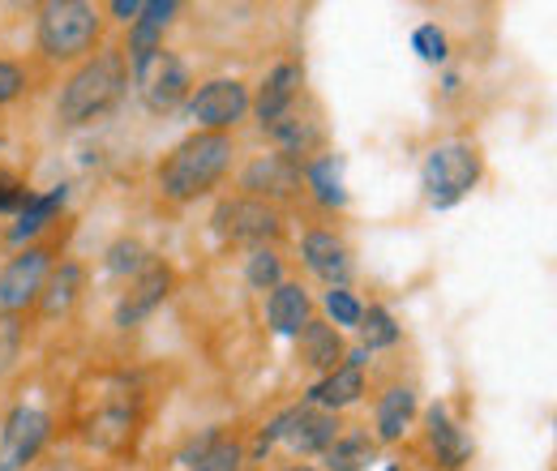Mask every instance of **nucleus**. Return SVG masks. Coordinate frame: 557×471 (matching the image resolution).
Listing matches in <instances>:
<instances>
[{
    "mask_svg": "<svg viewBox=\"0 0 557 471\" xmlns=\"http://www.w3.org/2000/svg\"><path fill=\"white\" fill-rule=\"evenodd\" d=\"M125 95H129V61L116 44H103L95 57L73 65V73L61 82L57 121L65 129H90V125L108 121Z\"/></svg>",
    "mask_w": 557,
    "mask_h": 471,
    "instance_id": "f257e3e1",
    "label": "nucleus"
},
{
    "mask_svg": "<svg viewBox=\"0 0 557 471\" xmlns=\"http://www.w3.org/2000/svg\"><path fill=\"white\" fill-rule=\"evenodd\" d=\"M236 159V141L227 134H194L181 137L154 168V189L159 198L172 206H189L198 198L214 194Z\"/></svg>",
    "mask_w": 557,
    "mask_h": 471,
    "instance_id": "f03ea898",
    "label": "nucleus"
},
{
    "mask_svg": "<svg viewBox=\"0 0 557 471\" xmlns=\"http://www.w3.org/2000/svg\"><path fill=\"white\" fill-rule=\"evenodd\" d=\"M35 48L48 65H82L103 48V9L90 0H48L35 13Z\"/></svg>",
    "mask_w": 557,
    "mask_h": 471,
    "instance_id": "7ed1b4c3",
    "label": "nucleus"
},
{
    "mask_svg": "<svg viewBox=\"0 0 557 471\" xmlns=\"http://www.w3.org/2000/svg\"><path fill=\"white\" fill-rule=\"evenodd\" d=\"M481 181H485V154L472 137H446V141L424 150L420 189H424V202L433 210L459 206Z\"/></svg>",
    "mask_w": 557,
    "mask_h": 471,
    "instance_id": "20e7f679",
    "label": "nucleus"
},
{
    "mask_svg": "<svg viewBox=\"0 0 557 471\" xmlns=\"http://www.w3.org/2000/svg\"><path fill=\"white\" fill-rule=\"evenodd\" d=\"M249 99H253L249 82H240V77H210V82L189 90L181 116H185L198 134L232 137L240 129V121L249 116Z\"/></svg>",
    "mask_w": 557,
    "mask_h": 471,
    "instance_id": "39448f33",
    "label": "nucleus"
},
{
    "mask_svg": "<svg viewBox=\"0 0 557 471\" xmlns=\"http://www.w3.org/2000/svg\"><path fill=\"white\" fill-rule=\"evenodd\" d=\"M129 86L138 90L141 108L150 116H172V112L185 108V99L194 90V73L172 48H159L146 61L129 65Z\"/></svg>",
    "mask_w": 557,
    "mask_h": 471,
    "instance_id": "423d86ee",
    "label": "nucleus"
},
{
    "mask_svg": "<svg viewBox=\"0 0 557 471\" xmlns=\"http://www.w3.org/2000/svg\"><path fill=\"white\" fill-rule=\"evenodd\" d=\"M210 232L232 249H267L283 236V210L267 202H253V198H223L210 210Z\"/></svg>",
    "mask_w": 557,
    "mask_h": 471,
    "instance_id": "0eeeda50",
    "label": "nucleus"
},
{
    "mask_svg": "<svg viewBox=\"0 0 557 471\" xmlns=\"http://www.w3.org/2000/svg\"><path fill=\"white\" fill-rule=\"evenodd\" d=\"M57 267L52 245H26L0 267V322H17L39 305V292Z\"/></svg>",
    "mask_w": 557,
    "mask_h": 471,
    "instance_id": "6e6552de",
    "label": "nucleus"
},
{
    "mask_svg": "<svg viewBox=\"0 0 557 471\" xmlns=\"http://www.w3.org/2000/svg\"><path fill=\"white\" fill-rule=\"evenodd\" d=\"M236 194L240 198H253V202H267V206H287V202H300L305 198V163L287 159V154H253L240 176H236Z\"/></svg>",
    "mask_w": 557,
    "mask_h": 471,
    "instance_id": "1a4fd4ad",
    "label": "nucleus"
},
{
    "mask_svg": "<svg viewBox=\"0 0 557 471\" xmlns=\"http://www.w3.org/2000/svg\"><path fill=\"white\" fill-rule=\"evenodd\" d=\"M52 411L35 404H17L0 424V471H26L52 442Z\"/></svg>",
    "mask_w": 557,
    "mask_h": 471,
    "instance_id": "9d476101",
    "label": "nucleus"
},
{
    "mask_svg": "<svg viewBox=\"0 0 557 471\" xmlns=\"http://www.w3.org/2000/svg\"><path fill=\"white\" fill-rule=\"evenodd\" d=\"M172 287H176V270L168 267L163 258H150V267L141 270L134 283H125V292H121V300L112 309V326L116 331L141 326L154 309H163V300L172 296Z\"/></svg>",
    "mask_w": 557,
    "mask_h": 471,
    "instance_id": "9b49d317",
    "label": "nucleus"
},
{
    "mask_svg": "<svg viewBox=\"0 0 557 471\" xmlns=\"http://www.w3.org/2000/svg\"><path fill=\"white\" fill-rule=\"evenodd\" d=\"M300 267L309 270L326 287H348L351 283V249L335 227H305L300 236Z\"/></svg>",
    "mask_w": 557,
    "mask_h": 471,
    "instance_id": "f8f14e48",
    "label": "nucleus"
},
{
    "mask_svg": "<svg viewBox=\"0 0 557 471\" xmlns=\"http://www.w3.org/2000/svg\"><path fill=\"white\" fill-rule=\"evenodd\" d=\"M300 86H305V65L300 61H278L267 69V77L258 82L253 99H249V112L258 116L262 134L283 121L287 112H296V99H300Z\"/></svg>",
    "mask_w": 557,
    "mask_h": 471,
    "instance_id": "ddd939ff",
    "label": "nucleus"
},
{
    "mask_svg": "<svg viewBox=\"0 0 557 471\" xmlns=\"http://www.w3.org/2000/svg\"><path fill=\"white\" fill-rule=\"evenodd\" d=\"M424 442H429V455H433V463L442 471H463L472 463V455H476L468 429L450 416L446 404L424 407Z\"/></svg>",
    "mask_w": 557,
    "mask_h": 471,
    "instance_id": "4468645a",
    "label": "nucleus"
},
{
    "mask_svg": "<svg viewBox=\"0 0 557 471\" xmlns=\"http://www.w3.org/2000/svg\"><path fill=\"white\" fill-rule=\"evenodd\" d=\"M339 433H344V424H339L335 411H318V407H309V404H296L278 446H287V455H300V459H322V450H326Z\"/></svg>",
    "mask_w": 557,
    "mask_h": 471,
    "instance_id": "2eb2a0df",
    "label": "nucleus"
},
{
    "mask_svg": "<svg viewBox=\"0 0 557 471\" xmlns=\"http://www.w3.org/2000/svg\"><path fill=\"white\" fill-rule=\"evenodd\" d=\"M65 206H70V185H52V189H44V194H30L26 206L13 214V223L4 227V240H9L13 249L39 245V236L65 214Z\"/></svg>",
    "mask_w": 557,
    "mask_h": 471,
    "instance_id": "dca6fc26",
    "label": "nucleus"
},
{
    "mask_svg": "<svg viewBox=\"0 0 557 471\" xmlns=\"http://www.w3.org/2000/svg\"><path fill=\"white\" fill-rule=\"evenodd\" d=\"M134 433H138V407L129 404H103L95 416H86V424H82V442L90 450H103V455L129 450Z\"/></svg>",
    "mask_w": 557,
    "mask_h": 471,
    "instance_id": "f3484780",
    "label": "nucleus"
},
{
    "mask_svg": "<svg viewBox=\"0 0 557 471\" xmlns=\"http://www.w3.org/2000/svg\"><path fill=\"white\" fill-rule=\"evenodd\" d=\"M313 322V296L305 283L283 278L275 292H267V331L275 338H296Z\"/></svg>",
    "mask_w": 557,
    "mask_h": 471,
    "instance_id": "a211bd4d",
    "label": "nucleus"
},
{
    "mask_svg": "<svg viewBox=\"0 0 557 471\" xmlns=\"http://www.w3.org/2000/svg\"><path fill=\"white\" fill-rule=\"evenodd\" d=\"M82 296H86V267L77 258H61L52 267V274H48L35 309H39L44 322H61V318H70L73 309L82 305Z\"/></svg>",
    "mask_w": 557,
    "mask_h": 471,
    "instance_id": "6ab92c4d",
    "label": "nucleus"
},
{
    "mask_svg": "<svg viewBox=\"0 0 557 471\" xmlns=\"http://www.w3.org/2000/svg\"><path fill=\"white\" fill-rule=\"evenodd\" d=\"M417 416H420V399L412 386H386L377 395V404H373V433L369 437L377 446H395L417 424Z\"/></svg>",
    "mask_w": 557,
    "mask_h": 471,
    "instance_id": "aec40b11",
    "label": "nucleus"
},
{
    "mask_svg": "<svg viewBox=\"0 0 557 471\" xmlns=\"http://www.w3.org/2000/svg\"><path fill=\"white\" fill-rule=\"evenodd\" d=\"M369 395V373L364 369H351V364H339V369H331V373H322L309 391H305V399L300 404L318 407V411H348L356 407L360 399Z\"/></svg>",
    "mask_w": 557,
    "mask_h": 471,
    "instance_id": "412c9836",
    "label": "nucleus"
},
{
    "mask_svg": "<svg viewBox=\"0 0 557 471\" xmlns=\"http://www.w3.org/2000/svg\"><path fill=\"white\" fill-rule=\"evenodd\" d=\"M176 13H181L176 0H141L138 22L129 26V39H125V48H121L129 65H138L150 52L163 48V35H168V26L176 22Z\"/></svg>",
    "mask_w": 557,
    "mask_h": 471,
    "instance_id": "4be33fe9",
    "label": "nucleus"
},
{
    "mask_svg": "<svg viewBox=\"0 0 557 471\" xmlns=\"http://www.w3.org/2000/svg\"><path fill=\"white\" fill-rule=\"evenodd\" d=\"M344 168H348V159L335 154V150H322V154H313L305 163V194L322 206V210H344L351 202Z\"/></svg>",
    "mask_w": 557,
    "mask_h": 471,
    "instance_id": "5701e85b",
    "label": "nucleus"
},
{
    "mask_svg": "<svg viewBox=\"0 0 557 471\" xmlns=\"http://www.w3.org/2000/svg\"><path fill=\"white\" fill-rule=\"evenodd\" d=\"M344 351H348L344 335H339L331 322H322V318H313V322L296 335V356H300V364L313 369L318 377L331 373V369H339V364H344Z\"/></svg>",
    "mask_w": 557,
    "mask_h": 471,
    "instance_id": "b1692460",
    "label": "nucleus"
},
{
    "mask_svg": "<svg viewBox=\"0 0 557 471\" xmlns=\"http://www.w3.org/2000/svg\"><path fill=\"white\" fill-rule=\"evenodd\" d=\"M267 137L275 141L278 154H287V159H296V163H309L313 154H322V146H326V129L313 121V116H300V112H287L283 121H275Z\"/></svg>",
    "mask_w": 557,
    "mask_h": 471,
    "instance_id": "393cba45",
    "label": "nucleus"
},
{
    "mask_svg": "<svg viewBox=\"0 0 557 471\" xmlns=\"http://www.w3.org/2000/svg\"><path fill=\"white\" fill-rule=\"evenodd\" d=\"M373 459H377V442L364 429H344L322 450V471H364Z\"/></svg>",
    "mask_w": 557,
    "mask_h": 471,
    "instance_id": "a878e982",
    "label": "nucleus"
},
{
    "mask_svg": "<svg viewBox=\"0 0 557 471\" xmlns=\"http://www.w3.org/2000/svg\"><path fill=\"white\" fill-rule=\"evenodd\" d=\"M150 249L141 245L138 236H116L108 249H103V274L108 278H121V283H134L141 270L150 267Z\"/></svg>",
    "mask_w": 557,
    "mask_h": 471,
    "instance_id": "bb28decb",
    "label": "nucleus"
},
{
    "mask_svg": "<svg viewBox=\"0 0 557 471\" xmlns=\"http://www.w3.org/2000/svg\"><path fill=\"white\" fill-rule=\"evenodd\" d=\"M360 347L373 356V351H391V347H399V322H395V313L386 309V305H364V313H360Z\"/></svg>",
    "mask_w": 557,
    "mask_h": 471,
    "instance_id": "cd10ccee",
    "label": "nucleus"
},
{
    "mask_svg": "<svg viewBox=\"0 0 557 471\" xmlns=\"http://www.w3.org/2000/svg\"><path fill=\"white\" fill-rule=\"evenodd\" d=\"M240 274H245V283H249L253 292H275L278 283L287 278V267H283V258H278L275 249L267 245V249H249Z\"/></svg>",
    "mask_w": 557,
    "mask_h": 471,
    "instance_id": "c85d7f7f",
    "label": "nucleus"
},
{
    "mask_svg": "<svg viewBox=\"0 0 557 471\" xmlns=\"http://www.w3.org/2000/svg\"><path fill=\"white\" fill-rule=\"evenodd\" d=\"M322 309H326V322L335 331H356L360 326V313H364V300L351 287H326L322 292Z\"/></svg>",
    "mask_w": 557,
    "mask_h": 471,
    "instance_id": "c756f323",
    "label": "nucleus"
},
{
    "mask_svg": "<svg viewBox=\"0 0 557 471\" xmlns=\"http://www.w3.org/2000/svg\"><path fill=\"white\" fill-rule=\"evenodd\" d=\"M412 52H417L424 65H446L450 61V39L437 22H420L412 30Z\"/></svg>",
    "mask_w": 557,
    "mask_h": 471,
    "instance_id": "7c9ffc66",
    "label": "nucleus"
},
{
    "mask_svg": "<svg viewBox=\"0 0 557 471\" xmlns=\"http://www.w3.org/2000/svg\"><path fill=\"white\" fill-rule=\"evenodd\" d=\"M245 468H249L245 446H240L236 437H223V442H219L210 455H202L189 471H245Z\"/></svg>",
    "mask_w": 557,
    "mask_h": 471,
    "instance_id": "2f4dec72",
    "label": "nucleus"
},
{
    "mask_svg": "<svg viewBox=\"0 0 557 471\" xmlns=\"http://www.w3.org/2000/svg\"><path fill=\"white\" fill-rule=\"evenodd\" d=\"M26 90H30V69L13 57H0V112L13 108Z\"/></svg>",
    "mask_w": 557,
    "mask_h": 471,
    "instance_id": "473e14b6",
    "label": "nucleus"
},
{
    "mask_svg": "<svg viewBox=\"0 0 557 471\" xmlns=\"http://www.w3.org/2000/svg\"><path fill=\"white\" fill-rule=\"evenodd\" d=\"M26 198H30L26 181L13 176V172H0V214H17L26 206Z\"/></svg>",
    "mask_w": 557,
    "mask_h": 471,
    "instance_id": "72a5a7b5",
    "label": "nucleus"
},
{
    "mask_svg": "<svg viewBox=\"0 0 557 471\" xmlns=\"http://www.w3.org/2000/svg\"><path fill=\"white\" fill-rule=\"evenodd\" d=\"M223 437H227V433H223V429H207V433H202V437H189V446H185V450H181V455H176V459H181V463H185V468H194V463H198V459H202V455H210V450H214V446H219V442H223Z\"/></svg>",
    "mask_w": 557,
    "mask_h": 471,
    "instance_id": "f704fd0d",
    "label": "nucleus"
},
{
    "mask_svg": "<svg viewBox=\"0 0 557 471\" xmlns=\"http://www.w3.org/2000/svg\"><path fill=\"white\" fill-rule=\"evenodd\" d=\"M108 13H112L116 22H125V26H134V22H138V13H141V0H112V4H108Z\"/></svg>",
    "mask_w": 557,
    "mask_h": 471,
    "instance_id": "c9c22d12",
    "label": "nucleus"
},
{
    "mask_svg": "<svg viewBox=\"0 0 557 471\" xmlns=\"http://www.w3.org/2000/svg\"><path fill=\"white\" fill-rule=\"evenodd\" d=\"M459 86H463L459 73H446V77H442V90H446V95H459Z\"/></svg>",
    "mask_w": 557,
    "mask_h": 471,
    "instance_id": "e433bc0d",
    "label": "nucleus"
},
{
    "mask_svg": "<svg viewBox=\"0 0 557 471\" xmlns=\"http://www.w3.org/2000/svg\"><path fill=\"white\" fill-rule=\"evenodd\" d=\"M283 471H318V468H313V463H287Z\"/></svg>",
    "mask_w": 557,
    "mask_h": 471,
    "instance_id": "4c0bfd02",
    "label": "nucleus"
},
{
    "mask_svg": "<svg viewBox=\"0 0 557 471\" xmlns=\"http://www.w3.org/2000/svg\"><path fill=\"white\" fill-rule=\"evenodd\" d=\"M382 471H404V468H399V463H386V468H382Z\"/></svg>",
    "mask_w": 557,
    "mask_h": 471,
    "instance_id": "58836bf2",
    "label": "nucleus"
}]
</instances>
